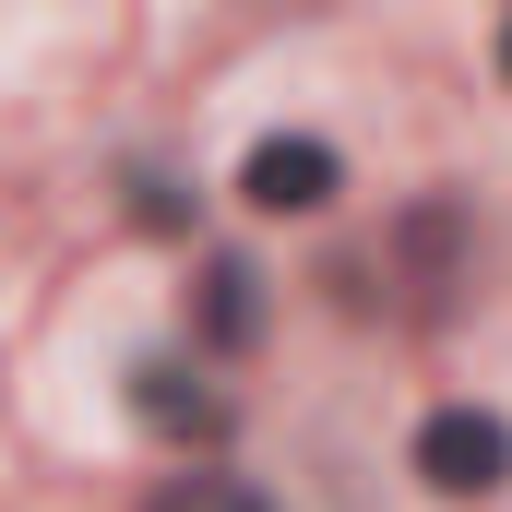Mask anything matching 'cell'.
<instances>
[{
	"label": "cell",
	"instance_id": "7a4b0ae2",
	"mask_svg": "<svg viewBox=\"0 0 512 512\" xmlns=\"http://www.w3.org/2000/svg\"><path fill=\"white\" fill-rule=\"evenodd\" d=\"M239 191H251L262 215H310V203H334V143H310V131H274V143H251Z\"/></svg>",
	"mask_w": 512,
	"mask_h": 512
},
{
	"label": "cell",
	"instance_id": "6da1fadb",
	"mask_svg": "<svg viewBox=\"0 0 512 512\" xmlns=\"http://www.w3.org/2000/svg\"><path fill=\"white\" fill-rule=\"evenodd\" d=\"M417 477H429L441 501H489V489L512 477V429L477 417V405H441V417L417 429Z\"/></svg>",
	"mask_w": 512,
	"mask_h": 512
},
{
	"label": "cell",
	"instance_id": "5b68a950",
	"mask_svg": "<svg viewBox=\"0 0 512 512\" xmlns=\"http://www.w3.org/2000/svg\"><path fill=\"white\" fill-rule=\"evenodd\" d=\"M203 310H215V334H251V274L215 262V298H203Z\"/></svg>",
	"mask_w": 512,
	"mask_h": 512
},
{
	"label": "cell",
	"instance_id": "277c9868",
	"mask_svg": "<svg viewBox=\"0 0 512 512\" xmlns=\"http://www.w3.org/2000/svg\"><path fill=\"white\" fill-rule=\"evenodd\" d=\"M143 512H262V489H239V477H167Z\"/></svg>",
	"mask_w": 512,
	"mask_h": 512
},
{
	"label": "cell",
	"instance_id": "3957f363",
	"mask_svg": "<svg viewBox=\"0 0 512 512\" xmlns=\"http://www.w3.org/2000/svg\"><path fill=\"white\" fill-rule=\"evenodd\" d=\"M131 405H143L155 429H215V393H191L167 358H143V370H131Z\"/></svg>",
	"mask_w": 512,
	"mask_h": 512
},
{
	"label": "cell",
	"instance_id": "8992f818",
	"mask_svg": "<svg viewBox=\"0 0 512 512\" xmlns=\"http://www.w3.org/2000/svg\"><path fill=\"white\" fill-rule=\"evenodd\" d=\"M501 72H512V36H501Z\"/></svg>",
	"mask_w": 512,
	"mask_h": 512
}]
</instances>
